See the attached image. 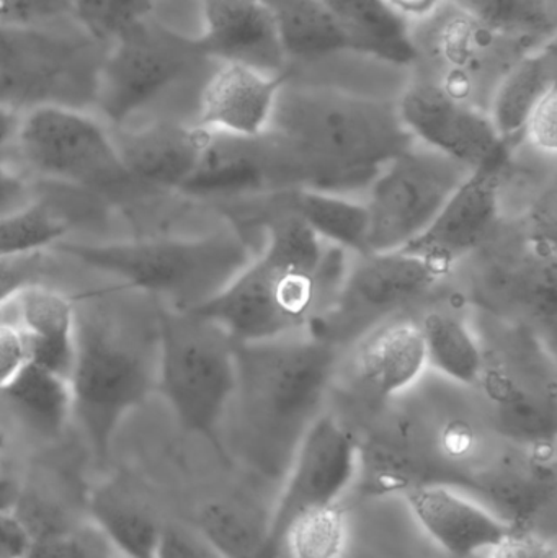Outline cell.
I'll use <instances>...</instances> for the list:
<instances>
[{"instance_id": "cell-1", "label": "cell", "mask_w": 557, "mask_h": 558, "mask_svg": "<svg viewBox=\"0 0 557 558\" xmlns=\"http://www.w3.org/2000/svg\"><path fill=\"white\" fill-rule=\"evenodd\" d=\"M342 348L313 331L235 344V387L226 412L239 452L268 477L284 475L323 415Z\"/></svg>"}, {"instance_id": "cell-2", "label": "cell", "mask_w": 557, "mask_h": 558, "mask_svg": "<svg viewBox=\"0 0 557 558\" xmlns=\"http://www.w3.org/2000/svg\"><path fill=\"white\" fill-rule=\"evenodd\" d=\"M267 131L296 160L303 190L347 196L415 143L395 101L324 85L284 84Z\"/></svg>"}, {"instance_id": "cell-3", "label": "cell", "mask_w": 557, "mask_h": 558, "mask_svg": "<svg viewBox=\"0 0 557 558\" xmlns=\"http://www.w3.org/2000/svg\"><path fill=\"white\" fill-rule=\"evenodd\" d=\"M267 244L196 314L228 331L235 343L277 340L310 330L329 307L347 268L340 248L324 244L296 216L277 208Z\"/></svg>"}, {"instance_id": "cell-4", "label": "cell", "mask_w": 557, "mask_h": 558, "mask_svg": "<svg viewBox=\"0 0 557 558\" xmlns=\"http://www.w3.org/2000/svg\"><path fill=\"white\" fill-rule=\"evenodd\" d=\"M94 270L121 279L134 291L146 292L156 304L193 311L215 298L252 260L239 232H218L198 239L74 244L52 247Z\"/></svg>"}, {"instance_id": "cell-5", "label": "cell", "mask_w": 557, "mask_h": 558, "mask_svg": "<svg viewBox=\"0 0 557 558\" xmlns=\"http://www.w3.org/2000/svg\"><path fill=\"white\" fill-rule=\"evenodd\" d=\"M235 341L193 311L157 304L156 390L183 429L222 452L221 429L235 387Z\"/></svg>"}, {"instance_id": "cell-6", "label": "cell", "mask_w": 557, "mask_h": 558, "mask_svg": "<svg viewBox=\"0 0 557 558\" xmlns=\"http://www.w3.org/2000/svg\"><path fill=\"white\" fill-rule=\"evenodd\" d=\"M69 383L72 409L98 458L131 410L156 389V357L101 312L77 307L75 357Z\"/></svg>"}, {"instance_id": "cell-7", "label": "cell", "mask_w": 557, "mask_h": 558, "mask_svg": "<svg viewBox=\"0 0 557 558\" xmlns=\"http://www.w3.org/2000/svg\"><path fill=\"white\" fill-rule=\"evenodd\" d=\"M206 61L196 38L147 16L108 48L98 72L95 107L114 128L126 126L134 114L192 77Z\"/></svg>"}, {"instance_id": "cell-8", "label": "cell", "mask_w": 557, "mask_h": 558, "mask_svg": "<svg viewBox=\"0 0 557 558\" xmlns=\"http://www.w3.org/2000/svg\"><path fill=\"white\" fill-rule=\"evenodd\" d=\"M450 271L411 252H375L347 267L329 307L310 330L339 348L422 304Z\"/></svg>"}, {"instance_id": "cell-9", "label": "cell", "mask_w": 557, "mask_h": 558, "mask_svg": "<svg viewBox=\"0 0 557 558\" xmlns=\"http://www.w3.org/2000/svg\"><path fill=\"white\" fill-rule=\"evenodd\" d=\"M22 159L45 179L97 195H124L137 185L124 169L111 134L84 111L43 107L20 118Z\"/></svg>"}, {"instance_id": "cell-10", "label": "cell", "mask_w": 557, "mask_h": 558, "mask_svg": "<svg viewBox=\"0 0 557 558\" xmlns=\"http://www.w3.org/2000/svg\"><path fill=\"white\" fill-rule=\"evenodd\" d=\"M470 172L417 143L389 160L363 199L370 254L402 251L424 234Z\"/></svg>"}, {"instance_id": "cell-11", "label": "cell", "mask_w": 557, "mask_h": 558, "mask_svg": "<svg viewBox=\"0 0 557 558\" xmlns=\"http://www.w3.org/2000/svg\"><path fill=\"white\" fill-rule=\"evenodd\" d=\"M108 48L82 28L0 25V69L45 92L55 107H95Z\"/></svg>"}, {"instance_id": "cell-12", "label": "cell", "mask_w": 557, "mask_h": 558, "mask_svg": "<svg viewBox=\"0 0 557 558\" xmlns=\"http://www.w3.org/2000/svg\"><path fill=\"white\" fill-rule=\"evenodd\" d=\"M359 439L336 416L323 413L307 429L283 475L270 510L264 557L280 558L288 527L310 511L340 504L355 484Z\"/></svg>"}, {"instance_id": "cell-13", "label": "cell", "mask_w": 557, "mask_h": 558, "mask_svg": "<svg viewBox=\"0 0 557 558\" xmlns=\"http://www.w3.org/2000/svg\"><path fill=\"white\" fill-rule=\"evenodd\" d=\"M412 140L470 170L506 169L513 147L489 114L434 82H415L398 104Z\"/></svg>"}, {"instance_id": "cell-14", "label": "cell", "mask_w": 557, "mask_h": 558, "mask_svg": "<svg viewBox=\"0 0 557 558\" xmlns=\"http://www.w3.org/2000/svg\"><path fill=\"white\" fill-rule=\"evenodd\" d=\"M293 190L290 159L274 134L234 136L206 130L198 163L180 192L203 198L268 196Z\"/></svg>"}, {"instance_id": "cell-15", "label": "cell", "mask_w": 557, "mask_h": 558, "mask_svg": "<svg viewBox=\"0 0 557 558\" xmlns=\"http://www.w3.org/2000/svg\"><path fill=\"white\" fill-rule=\"evenodd\" d=\"M504 170H471L427 231L402 251L451 271L493 234L499 221Z\"/></svg>"}, {"instance_id": "cell-16", "label": "cell", "mask_w": 557, "mask_h": 558, "mask_svg": "<svg viewBox=\"0 0 557 558\" xmlns=\"http://www.w3.org/2000/svg\"><path fill=\"white\" fill-rule=\"evenodd\" d=\"M205 32L196 38L211 61L239 64L262 74L287 71V54L270 10L261 0H203Z\"/></svg>"}, {"instance_id": "cell-17", "label": "cell", "mask_w": 557, "mask_h": 558, "mask_svg": "<svg viewBox=\"0 0 557 558\" xmlns=\"http://www.w3.org/2000/svg\"><path fill=\"white\" fill-rule=\"evenodd\" d=\"M402 498L419 526L455 558L489 554L513 530L476 498L451 485H422Z\"/></svg>"}, {"instance_id": "cell-18", "label": "cell", "mask_w": 557, "mask_h": 558, "mask_svg": "<svg viewBox=\"0 0 557 558\" xmlns=\"http://www.w3.org/2000/svg\"><path fill=\"white\" fill-rule=\"evenodd\" d=\"M111 140L137 185L180 192L198 163L206 130L175 121H156L136 130L114 128Z\"/></svg>"}, {"instance_id": "cell-19", "label": "cell", "mask_w": 557, "mask_h": 558, "mask_svg": "<svg viewBox=\"0 0 557 558\" xmlns=\"http://www.w3.org/2000/svg\"><path fill=\"white\" fill-rule=\"evenodd\" d=\"M290 77L291 69L268 75L245 65H222L203 88L196 126L245 137L265 133L278 92Z\"/></svg>"}, {"instance_id": "cell-20", "label": "cell", "mask_w": 557, "mask_h": 558, "mask_svg": "<svg viewBox=\"0 0 557 558\" xmlns=\"http://www.w3.org/2000/svg\"><path fill=\"white\" fill-rule=\"evenodd\" d=\"M353 347L356 379L379 400L405 396L428 371L421 324L408 315L383 322Z\"/></svg>"}, {"instance_id": "cell-21", "label": "cell", "mask_w": 557, "mask_h": 558, "mask_svg": "<svg viewBox=\"0 0 557 558\" xmlns=\"http://www.w3.org/2000/svg\"><path fill=\"white\" fill-rule=\"evenodd\" d=\"M491 469L471 472L467 492L513 530H532L533 520L555 495L553 454L526 451Z\"/></svg>"}, {"instance_id": "cell-22", "label": "cell", "mask_w": 557, "mask_h": 558, "mask_svg": "<svg viewBox=\"0 0 557 558\" xmlns=\"http://www.w3.org/2000/svg\"><path fill=\"white\" fill-rule=\"evenodd\" d=\"M480 386L486 390L500 432L526 451L555 454V390H540L507 364L487 363Z\"/></svg>"}, {"instance_id": "cell-23", "label": "cell", "mask_w": 557, "mask_h": 558, "mask_svg": "<svg viewBox=\"0 0 557 558\" xmlns=\"http://www.w3.org/2000/svg\"><path fill=\"white\" fill-rule=\"evenodd\" d=\"M13 302L19 315L16 324L28 338L32 363L69 379L74 364L77 327L74 299L41 282L25 289Z\"/></svg>"}, {"instance_id": "cell-24", "label": "cell", "mask_w": 557, "mask_h": 558, "mask_svg": "<svg viewBox=\"0 0 557 558\" xmlns=\"http://www.w3.org/2000/svg\"><path fill=\"white\" fill-rule=\"evenodd\" d=\"M342 29L350 51L395 65L417 61L408 19L388 0H320Z\"/></svg>"}, {"instance_id": "cell-25", "label": "cell", "mask_w": 557, "mask_h": 558, "mask_svg": "<svg viewBox=\"0 0 557 558\" xmlns=\"http://www.w3.org/2000/svg\"><path fill=\"white\" fill-rule=\"evenodd\" d=\"M268 198L300 218L324 244L356 257L368 255V211L363 199L319 190H291Z\"/></svg>"}, {"instance_id": "cell-26", "label": "cell", "mask_w": 557, "mask_h": 558, "mask_svg": "<svg viewBox=\"0 0 557 558\" xmlns=\"http://www.w3.org/2000/svg\"><path fill=\"white\" fill-rule=\"evenodd\" d=\"M556 77L557 46L552 39L538 51L520 59L500 82L489 118L507 144L513 147L522 141L526 120L545 95L556 88Z\"/></svg>"}, {"instance_id": "cell-27", "label": "cell", "mask_w": 557, "mask_h": 558, "mask_svg": "<svg viewBox=\"0 0 557 558\" xmlns=\"http://www.w3.org/2000/svg\"><path fill=\"white\" fill-rule=\"evenodd\" d=\"M88 518L123 558H154L164 520L130 488L105 485L90 495Z\"/></svg>"}, {"instance_id": "cell-28", "label": "cell", "mask_w": 557, "mask_h": 558, "mask_svg": "<svg viewBox=\"0 0 557 558\" xmlns=\"http://www.w3.org/2000/svg\"><path fill=\"white\" fill-rule=\"evenodd\" d=\"M419 324L428 369L457 386L480 387L486 369V351L468 322L447 308H432Z\"/></svg>"}, {"instance_id": "cell-29", "label": "cell", "mask_w": 557, "mask_h": 558, "mask_svg": "<svg viewBox=\"0 0 557 558\" xmlns=\"http://www.w3.org/2000/svg\"><path fill=\"white\" fill-rule=\"evenodd\" d=\"M0 393L26 428L45 439L59 438L74 416L68 377L36 363L26 364Z\"/></svg>"}, {"instance_id": "cell-30", "label": "cell", "mask_w": 557, "mask_h": 558, "mask_svg": "<svg viewBox=\"0 0 557 558\" xmlns=\"http://www.w3.org/2000/svg\"><path fill=\"white\" fill-rule=\"evenodd\" d=\"M270 508L252 498H219L199 508L193 521L225 558H262L267 546Z\"/></svg>"}, {"instance_id": "cell-31", "label": "cell", "mask_w": 557, "mask_h": 558, "mask_svg": "<svg viewBox=\"0 0 557 558\" xmlns=\"http://www.w3.org/2000/svg\"><path fill=\"white\" fill-rule=\"evenodd\" d=\"M270 10L288 59L317 61L350 51L342 29L320 0H261Z\"/></svg>"}, {"instance_id": "cell-32", "label": "cell", "mask_w": 557, "mask_h": 558, "mask_svg": "<svg viewBox=\"0 0 557 558\" xmlns=\"http://www.w3.org/2000/svg\"><path fill=\"white\" fill-rule=\"evenodd\" d=\"M477 25L507 38L552 41L556 35L553 0H451Z\"/></svg>"}, {"instance_id": "cell-33", "label": "cell", "mask_w": 557, "mask_h": 558, "mask_svg": "<svg viewBox=\"0 0 557 558\" xmlns=\"http://www.w3.org/2000/svg\"><path fill=\"white\" fill-rule=\"evenodd\" d=\"M349 526L340 504L329 505L294 521L280 544V558H340Z\"/></svg>"}, {"instance_id": "cell-34", "label": "cell", "mask_w": 557, "mask_h": 558, "mask_svg": "<svg viewBox=\"0 0 557 558\" xmlns=\"http://www.w3.org/2000/svg\"><path fill=\"white\" fill-rule=\"evenodd\" d=\"M71 225L48 203L33 202L0 219V257L33 254L55 247Z\"/></svg>"}, {"instance_id": "cell-35", "label": "cell", "mask_w": 557, "mask_h": 558, "mask_svg": "<svg viewBox=\"0 0 557 558\" xmlns=\"http://www.w3.org/2000/svg\"><path fill=\"white\" fill-rule=\"evenodd\" d=\"M26 558H123L104 531L87 517L33 539Z\"/></svg>"}, {"instance_id": "cell-36", "label": "cell", "mask_w": 557, "mask_h": 558, "mask_svg": "<svg viewBox=\"0 0 557 558\" xmlns=\"http://www.w3.org/2000/svg\"><path fill=\"white\" fill-rule=\"evenodd\" d=\"M154 0H74V20L92 38L110 46L153 12Z\"/></svg>"}, {"instance_id": "cell-37", "label": "cell", "mask_w": 557, "mask_h": 558, "mask_svg": "<svg viewBox=\"0 0 557 558\" xmlns=\"http://www.w3.org/2000/svg\"><path fill=\"white\" fill-rule=\"evenodd\" d=\"M48 270L46 251L0 257V307L15 301L25 289L41 284Z\"/></svg>"}, {"instance_id": "cell-38", "label": "cell", "mask_w": 557, "mask_h": 558, "mask_svg": "<svg viewBox=\"0 0 557 558\" xmlns=\"http://www.w3.org/2000/svg\"><path fill=\"white\" fill-rule=\"evenodd\" d=\"M74 19V0H0V25L49 26Z\"/></svg>"}, {"instance_id": "cell-39", "label": "cell", "mask_w": 557, "mask_h": 558, "mask_svg": "<svg viewBox=\"0 0 557 558\" xmlns=\"http://www.w3.org/2000/svg\"><path fill=\"white\" fill-rule=\"evenodd\" d=\"M154 558H225L199 533L198 527L185 521L164 520Z\"/></svg>"}, {"instance_id": "cell-40", "label": "cell", "mask_w": 557, "mask_h": 558, "mask_svg": "<svg viewBox=\"0 0 557 558\" xmlns=\"http://www.w3.org/2000/svg\"><path fill=\"white\" fill-rule=\"evenodd\" d=\"M546 157H555L557 153V90L553 88L536 105L535 110L523 128L522 141Z\"/></svg>"}, {"instance_id": "cell-41", "label": "cell", "mask_w": 557, "mask_h": 558, "mask_svg": "<svg viewBox=\"0 0 557 558\" xmlns=\"http://www.w3.org/2000/svg\"><path fill=\"white\" fill-rule=\"evenodd\" d=\"M32 363L28 338L19 324L0 322V392Z\"/></svg>"}, {"instance_id": "cell-42", "label": "cell", "mask_w": 557, "mask_h": 558, "mask_svg": "<svg viewBox=\"0 0 557 558\" xmlns=\"http://www.w3.org/2000/svg\"><path fill=\"white\" fill-rule=\"evenodd\" d=\"M489 558H557L555 544L532 530H512L493 550Z\"/></svg>"}, {"instance_id": "cell-43", "label": "cell", "mask_w": 557, "mask_h": 558, "mask_svg": "<svg viewBox=\"0 0 557 558\" xmlns=\"http://www.w3.org/2000/svg\"><path fill=\"white\" fill-rule=\"evenodd\" d=\"M33 536L15 510H0V558H26Z\"/></svg>"}, {"instance_id": "cell-44", "label": "cell", "mask_w": 557, "mask_h": 558, "mask_svg": "<svg viewBox=\"0 0 557 558\" xmlns=\"http://www.w3.org/2000/svg\"><path fill=\"white\" fill-rule=\"evenodd\" d=\"M35 202L26 180L0 157V219Z\"/></svg>"}, {"instance_id": "cell-45", "label": "cell", "mask_w": 557, "mask_h": 558, "mask_svg": "<svg viewBox=\"0 0 557 558\" xmlns=\"http://www.w3.org/2000/svg\"><path fill=\"white\" fill-rule=\"evenodd\" d=\"M401 15L408 16H425L437 9L440 0H388Z\"/></svg>"}, {"instance_id": "cell-46", "label": "cell", "mask_w": 557, "mask_h": 558, "mask_svg": "<svg viewBox=\"0 0 557 558\" xmlns=\"http://www.w3.org/2000/svg\"><path fill=\"white\" fill-rule=\"evenodd\" d=\"M20 114L0 108V149L9 141L15 140L16 130H19Z\"/></svg>"}]
</instances>
